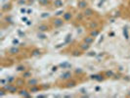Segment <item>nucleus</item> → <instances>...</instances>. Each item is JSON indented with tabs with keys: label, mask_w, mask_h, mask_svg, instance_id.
I'll return each mask as SVG.
<instances>
[{
	"label": "nucleus",
	"mask_w": 130,
	"mask_h": 98,
	"mask_svg": "<svg viewBox=\"0 0 130 98\" xmlns=\"http://www.w3.org/2000/svg\"><path fill=\"white\" fill-rule=\"evenodd\" d=\"M64 22H65V21H64V19H59V18L53 20V24H54V26H56V27H59V26H63Z\"/></svg>",
	"instance_id": "1"
},
{
	"label": "nucleus",
	"mask_w": 130,
	"mask_h": 98,
	"mask_svg": "<svg viewBox=\"0 0 130 98\" xmlns=\"http://www.w3.org/2000/svg\"><path fill=\"white\" fill-rule=\"evenodd\" d=\"M83 15L84 16H86V17H91V16H93L94 15V12H93V10L92 9H86L84 11V13H83Z\"/></svg>",
	"instance_id": "2"
},
{
	"label": "nucleus",
	"mask_w": 130,
	"mask_h": 98,
	"mask_svg": "<svg viewBox=\"0 0 130 98\" xmlns=\"http://www.w3.org/2000/svg\"><path fill=\"white\" fill-rule=\"evenodd\" d=\"M88 5V3L86 2V0H80L79 2H78V6L79 8H86Z\"/></svg>",
	"instance_id": "3"
},
{
	"label": "nucleus",
	"mask_w": 130,
	"mask_h": 98,
	"mask_svg": "<svg viewBox=\"0 0 130 98\" xmlns=\"http://www.w3.org/2000/svg\"><path fill=\"white\" fill-rule=\"evenodd\" d=\"M72 13H69V12H68V13L64 14V18H63V19H64V21L67 22V21H70V20L72 19Z\"/></svg>",
	"instance_id": "4"
},
{
	"label": "nucleus",
	"mask_w": 130,
	"mask_h": 98,
	"mask_svg": "<svg viewBox=\"0 0 130 98\" xmlns=\"http://www.w3.org/2000/svg\"><path fill=\"white\" fill-rule=\"evenodd\" d=\"M93 40H94V37H93V36H87L86 38H84V42L88 43V44H90V43L93 42Z\"/></svg>",
	"instance_id": "5"
},
{
	"label": "nucleus",
	"mask_w": 130,
	"mask_h": 98,
	"mask_svg": "<svg viewBox=\"0 0 130 98\" xmlns=\"http://www.w3.org/2000/svg\"><path fill=\"white\" fill-rule=\"evenodd\" d=\"M54 6H55V7L63 6V2H62L61 0H55V1H54Z\"/></svg>",
	"instance_id": "6"
},
{
	"label": "nucleus",
	"mask_w": 130,
	"mask_h": 98,
	"mask_svg": "<svg viewBox=\"0 0 130 98\" xmlns=\"http://www.w3.org/2000/svg\"><path fill=\"white\" fill-rule=\"evenodd\" d=\"M38 31H48V26L47 25H41V26H38Z\"/></svg>",
	"instance_id": "7"
},
{
	"label": "nucleus",
	"mask_w": 130,
	"mask_h": 98,
	"mask_svg": "<svg viewBox=\"0 0 130 98\" xmlns=\"http://www.w3.org/2000/svg\"><path fill=\"white\" fill-rule=\"evenodd\" d=\"M98 26H99V24H98L97 22H92V23H91V27H92V29L97 30Z\"/></svg>",
	"instance_id": "8"
},
{
	"label": "nucleus",
	"mask_w": 130,
	"mask_h": 98,
	"mask_svg": "<svg viewBox=\"0 0 130 98\" xmlns=\"http://www.w3.org/2000/svg\"><path fill=\"white\" fill-rule=\"evenodd\" d=\"M28 83H29V85H33V86H34V85H37V79H32V80L30 79V80L28 81Z\"/></svg>",
	"instance_id": "9"
},
{
	"label": "nucleus",
	"mask_w": 130,
	"mask_h": 98,
	"mask_svg": "<svg viewBox=\"0 0 130 98\" xmlns=\"http://www.w3.org/2000/svg\"><path fill=\"white\" fill-rule=\"evenodd\" d=\"M98 34H99V32H98V31H96V30H95V31H93V32H91V35L93 36V37L97 36Z\"/></svg>",
	"instance_id": "10"
},
{
	"label": "nucleus",
	"mask_w": 130,
	"mask_h": 98,
	"mask_svg": "<svg viewBox=\"0 0 130 98\" xmlns=\"http://www.w3.org/2000/svg\"><path fill=\"white\" fill-rule=\"evenodd\" d=\"M23 81V78H20V79H18V83H19V85H23L24 83H25V81L24 82H22Z\"/></svg>",
	"instance_id": "11"
},
{
	"label": "nucleus",
	"mask_w": 130,
	"mask_h": 98,
	"mask_svg": "<svg viewBox=\"0 0 130 98\" xmlns=\"http://www.w3.org/2000/svg\"><path fill=\"white\" fill-rule=\"evenodd\" d=\"M129 5H130V1H129Z\"/></svg>",
	"instance_id": "12"
}]
</instances>
